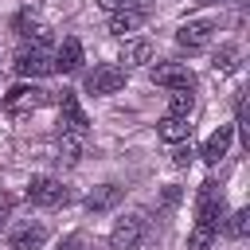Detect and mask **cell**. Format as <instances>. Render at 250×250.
Wrapping results in <instances>:
<instances>
[{"label": "cell", "mask_w": 250, "mask_h": 250, "mask_svg": "<svg viewBox=\"0 0 250 250\" xmlns=\"http://www.w3.org/2000/svg\"><path fill=\"white\" fill-rule=\"evenodd\" d=\"M223 219H227L223 191H219L215 180H203V184H199V195H195V227H191L188 250H211V242H215Z\"/></svg>", "instance_id": "obj_1"}, {"label": "cell", "mask_w": 250, "mask_h": 250, "mask_svg": "<svg viewBox=\"0 0 250 250\" xmlns=\"http://www.w3.org/2000/svg\"><path fill=\"white\" fill-rule=\"evenodd\" d=\"M59 125H62V137L86 141V133H90V117L82 113L74 90H62V94H59Z\"/></svg>", "instance_id": "obj_2"}, {"label": "cell", "mask_w": 250, "mask_h": 250, "mask_svg": "<svg viewBox=\"0 0 250 250\" xmlns=\"http://www.w3.org/2000/svg\"><path fill=\"white\" fill-rule=\"evenodd\" d=\"M47 102H55V94L43 90V86H12L4 94V109L8 113H31V109H43Z\"/></svg>", "instance_id": "obj_3"}, {"label": "cell", "mask_w": 250, "mask_h": 250, "mask_svg": "<svg viewBox=\"0 0 250 250\" xmlns=\"http://www.w3.org/2000/svg\"><path fill=\"white\" fill-rule=\"evenodd\" d=\"M23 195H27L31 207H59V203H66V188L55 176H31Z\"/></svg>", "instance_id": "obj_4"}, {"label": "cell", "mask_w": 250, "mask_h": 250, "mask_svg": "<svg viewBox=\"0 0 250 250\" xmlns=\"http://www.w3.org/2000/svg\"><path fill=\"white\" fill-rule=\"evenodd\" d=\"M129 70L117 66V62H98L90 74H86V94H117L125 86Z\"/></svg>", "instance_id": "obj_5"}, {"label": "cell", "mask_w": 250, "mask_h": 250, "mask_svg": "<svg viewBox=\"0 0 250 250\" xmlns=\"http://www.w3.org/2000/svg\"><path fill=\"white\" fill-rule=\"evenodd\" d=\"M141 238H145V219L141 215H125L109 230V250H137Z\"/></svg>", "instance_id": "obj_6"}, {"label": "cell", "mask_w": 250, "mask_h": 250, "mask_svg": "<svg viewBox=\"0 0 250 250\" xmlns=\"http://www.w3.org/2000/svg\"><path fill=\"white\" fill-rule=\"evenodd\" d=\"M215 31H219L215 20H188V23L176 31V43H180L184 51H203V47L215 39Z\"/></svg>", "instance_id": "obj_7"}, {"label": "cell", "mask_w": 250, "mask_h": 250, "mask_svg": "<svg viewBox=\"0 0 250 250\" xmlns=\"http://www.w3.org/2000/svg\"><path fill=\"white\" fill-rule=\"evenodd\" d=\"M148 78L164 90H195V74L184 66V62H160L148 70Z\"/></svg>", "instance_id": "obj_8"}, {"label": "cell", "mask_w": 250, "mask_h": 250, "mask_svg": "<svg viewBox=\"0 0 250 250\" xmlns=\"http://www.w3.org/2000/svg\"><path fill=\"white\" fill-rule=\"evenodd\" d=\"M145 20H148V8L137 4V0H125V4L109 16V31H113V35H129V31H137Z\"/></svg>", "instance_id": "obj_9"}, {"label": "cell", "mask_w": 250, "mask_h": 250, "mask_svg": "<svg viewBox=\"0 0 250 250\" xmlns=\"http://www.w3.org/2000/svg\"><path fill=\"white\" fill-rule=\"evenodd\" d=\"M16 74H23V78H39V74H51L55 70V59L47 55V51H35V47H23L20 55H16Z\"/></svg>", "instance_id": "obj_10"}, {"label": "cell", "mask_w": 250, "mask_h": 250, "mask_svg": "<svg viewBox=\"0 0 250 250\" xmlns=\"http://www.w3.org/2000/svg\"><path fill=\"white\" fill-rule=\"evenodd\" d=\"M47 242V227L43 223H20L12 234H8V246L12 250H39Z\"/></svg>", "instance_id": "obj_11"}, {"label": "cell", "mask_w": 250, "mask_h": 250, "mask_svg": "<svg viewBox=\"0 0 250 250\" xmlns=\"http://www.w3.org/2000/svg\"><path fill=\"white\" fill-rule=\"evenodd\" d=\"M51 59H55V70H59V74H74V70L82 66V43L70 35V39L59 43V51H55Z\"/></svg>", "instance_id": "obj_12"}, {"label": "cell", "mask_w": 250, "mask_h": 250, "mask_svg": "<svg viewBox=\"0 0 250 250\" xmlns=\"http://www.w3.org/2000/svg\"><path fill=\"white\" fill-rule=\"evenodd\" d=\"M230 141H234V125H219V129L207 137V145H203V152H199V156H203L207 164H219V160L227 156Z\"/></svg>", "instance_id": "obj_13"}, {"label": "cell", "mask_w": 250, "mask_h": 250, "mask_svg": "<svg viewBox=\"0 0 250 250\" xmlns=\"http://www.w3.org/2000/svg\"><path fill=\"white\" fill-rule=\"evenodd\" d=\"M156 133H160V141L180 145V141H188V137H191V117H172V113H164V117H160V125H156Z\"/></svg>", "instance_id": "obj_14"}, {"label": "cell", "mask_w": 250, "mask_h": 250, "mask_svg": "<svg viewBox=\"0 0 250 250\" xmlns=\"http://www.w3.org/2000/svg\"><path fill=\"white\" fill-rule=\"evenodd\" d=\"M148 59H152V43H148V39H125V47H121L125 70H129V66H141V62H148Z\"/></svg>", "instance_id": "obj_15"}, {"label": "cell", "mask_w": 250, "mask_h": 250, "mask_svg": "<svg viewBox=\"0 0 250 250\" xmlns=\"http://www.w3.org/2000/svg\"><path fill=\"white\" fill-rule=\"evenodd\" d=\"M117 199H121V188H117V184H102V188H94V191L86 195V207H90V211H109Z\"/></svg>", "instance_id": "obj_16"}, {"label": "cell", "mask_w": 250, "mask_h": 250, "mask_svg": "<svg viewBox=\"0 0 250 250\" xmlns=\"http://www.w3.org/2000/svg\"><path fill=\"white\" fill-rule=\"evenodd\" d=\"M215 74H230V70H238V43H227V47H219V55H215Z\"/></svg>", "instance_id": "obj_17"}, {"label": "cell", "mask_w": 250, "mask_h": 250, "mask_svg": "<svg viewBox=\"0 0 250 250\" xmlns=\"http://www.w3.org/2000/svg\"><path fill=\"white\" fill-rule=\"evenodd\" d=\"M191 105H195L191 90H172V98H168V113L172 117H191Z\"/></svg>", "instance_id": "obj_18"}, {"label": "cell", "mask_w": 250, "mask_h": 250, "mask_svg": "<svg viewBox=\"0 0 250 250\" xmlns=\"http://www.w3.org/2000/svg\"><path fill=\"white\" fill-rule=\"evenodd\" d=\"M250 234V211L246 207H238L230 219H227V238H234V242H242Z\"/></svg>", "instance_id": "obj_19"}, {"label": "cell", "mask_w": 250, "mask_h": 250, "mask_svg": "<svg viewBox=\"0 0 250 250\" xmlns=\"http://www.w3.org/2000/svg\"><path fill=\"white\" fill-rule=\"evenodd\" d=\"M234 129H242V137L250 141V117H246V90L234 94Z\"/></svg>", "instance_id": "obj_20"}, {"label": "cell", "mask_w": 250, "mask_h": 250, "mask_svg": "<svg viewBox=\"0 0 250 250\" xmlns=\"http://www.w3.org/2000/svg\"><path fill=\"white\" fill-rule=\"evenodd\" d=\"M12 207H16V199H12L8 191H0V227H4L8 219H12Z\"/></svg>", "instance_id": "obj_21"}, {"label": "cell", "mask_w": 250, "mask_h": 250, "mask_svg": "<svg viewBox=\"0 0 250 250\" xmlns=\"http://www.w3.org/2000/svg\"><path fill=\"white\" fill-rule=\"evenodd\" d=\"M191 156H195V152H191V145H188V148H176V152H172V164H176V168H184V164H191Z\"/></svg>", "instance_id": "obj_22"}, {"label": "cell", "mask_w": 250, "mask_h": 250, "mask_svg": "<svg viewBox=\"0 0 250 250\" xmlns=\"http://www.w3.org/2000/svg\"><path fill=\"white\" fill-rule=\"evenodd\" d=\"M59 250H86V238H82V234H66Z\"/></svg>", "instance_id": "obj_23"}, {"label": "cell", "mask_w": 250, "mask_h": 250, "mask_svg": "<svg viewBox=\"0 0 250 250\" xmlns=\"http://www.w3.org/2000/svg\"><path fill=\"white\" fill-rule=\"evenodd\" d=\"M98 4H102V8H105V12H117V8H121V4H125V0H98Z\"/></svg>", "instance_id": "obj_24"}, {"label": "cell", "mask_w": 250, "mask_h": 250, "mask_svg": "<svg viewBox=\"0 0 250 250\" xmlns=\"http://www.w3.org/2000/svg\"><path fill=\"white\" fill-rule=\"evenodd\" d=\"M191 4H223V0H191Z\"/></svg>", "instance_id": "obj_25"}]
</instances>
